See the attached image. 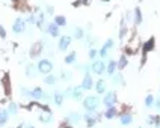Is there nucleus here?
<instances>
[{
	"mask_svg": "<svg viewBox=\"0 0 160 128\" xmlns=\"http://www.w3.org/2000/svg\"><path fill=\"white\" fill-rule=\"evenodd\" d=\"M42 48H44L42 41L35 42V44L30 47V57H39V56H41V53H42Z\"/></svg>",
	"mask_w": 160,
	"mask_h": 128,
	"instance_id": "obj_13",
	"label": "nucleus"
},
{
	"mask_svg": "<svg viewBox=\"0 0 160 128\" xmlns=\"http://www.w3.org/2000/svg\"><path fill=\"white\" fill-rule=\"evenodd\" d=\"M116 69H118V68H116V60H109V62H107V65H106V74H107V75L112 77L113 74L116 72Z\"/></svg>",
	"mask_w": 160,
	"mask_h": 128,
	"instance_id": "obj_19",
	"label": "nucleus"
},
{
	"mask_svg": "<svg viewBox=\"0 0 160 128\" xmlns=\"http://www.w3.org/2000/svg\"><path fill=\"white\" fill-rule=\"evenodd\" d=\"M106 62L103 60V59H100V60H92V63H91L89 66H91V72L92 74H95V75H103L104 72H106Z\"/></svg>",
	"mask_w": 160,
	"mask_h": 128,
	"instance_id": "obj_5",
	"label": "nucleus"
},
{
	"mask_svg": "<svg viewBox=\"0 0 160 128\" xmlns=\"http://www.w3.org/2000/svg\"><path fill=\"white\" fill-rule=\"evenodd\" d=\"M116 101H118L116 92H115V90H107V92L104 93L103 99H101V104H103L106 109H109V107H115V106H116Z\"/></svg>",
	"mask_w": 160,
	"mask_h": 128,
	"instance_id": "obj_3",
	"label": "nucleus"
},
{
	"mask_svg": "<svg viewBox=\"0 0 160 128\" xmlns=\"http://www.w3.org/2000/svg\"><path fill=\"white\" fill-rule=\"evenodd\" d=\"M94 86H95V82L92 79V75H91V74H85L83 79H82V83H80V88L83 90H91V89H94Z\"/></svg>",
	"mask_w": 160,
	"mask_h": 128,
	"instance_id": "obj_6",
	"label": "nucleus"
},
{
	"mask_svg": "<svg viewBox=\"0 0 160 128\" xmlns=\"http://www.w3.org/2000/svg\"><path fill=\"white\" fill-rule=\"evenodd\" d=\"M30 98L39 101V99H49L50 96L44 92V89H41V88H33V89H30Z\"/></svg>",
	"mask_w": 160,
	"mask_h": 128,
	"instance_id": "obj_10",
	"label": "nucleus"
},
{
	"mask_svg": "<svg viewBox=\"0 0 160 128\" xmlns=\"http://www.w3.org/2000/svg\"><path fill=\"white\" fill-rule=\"evenodd\" d=\"M0 38H2V39L6 38V30H5V27H3L2 24H0Z\"/></svg>",
	"mask_w": 160,
	"mask_h": 128,
	"instance_id": "obj_37",
	"label": "nucleus"
},
{
	"mask_svg": "<svg viewBox=\"0 0 160 128\" xmlns=\"http://www.w3.org/2000/svg\"><path fill=\"white\" fill-rule=\"evenodd\" d=\"M53 23L56 26H59V27H65V26H66V18L63 15H56L55 20H53Z\"/></svg>",
	"mask_w": 160,
	"mask_h": 128,
	"instance_id": "obj_24",
	"label": "nucleus"
},
{
	"mask_svg": "<svg viewBox=\"0 0 160 128\" xmlns=\"http://www.w3.org/2000/svg\"><path fill=\"white\" fill-rule=\"evenodd\" d=\"M44 30H45V33H49L52 38H60V27H59V26H56L53 21L45 26Z\"/></svg>",
	"mask_w": 160,
	"mask_h": 128,
	"instance_id": "obj_8",
	"label": "nucleus"
},
{
	"mask_svg": "<svg viewBox=\"0 0 160 128\" xmlns=\"http://www.w3.org/2000/svg\"><path fill=\"white\" fill-rule=\"evenodd\" d=\"M116 115H118V109H116V106H115V107L106 109L104 113H103V118H104V119H113V118H116Z\"/></svg>",
	"mask_w": 160,
	"mask_h": 128,
	"instance_id": "obj_17",
	"label": "nucleus"
},
{
	"mask_svg": "<svg viewBox=\"0 0 160 128\" xmlns=\"http://www.w3.org/2000/svg\"><path fill=\"white\" fill-rule=\"evenodd\" d=\"M112 85H113V86L122 85V75H121L119 72H115V74L112 75Z\"/></svg>",
	"mask_w": 160,
	"mask_h": 128,
	"instance_id": "obj_25",
	"label": "nucleus"
},
{
	"mask_svg": "<svg viewBox=\"0 0 160 128\" xmlns=\"http://www.w3.org/2000/svg\"><path fill=\"white\" fill-rule=\"evenodd\" d=\"M76 59H77V53H76V51H71V53H68V54L65 56L63 62H65L66 65H73V63L76 62Z\"/></svg>",
	"mask_w": 160,
	"mask_h": 128,
	"instance_id": "obj_22",
	"label": "nucleus"
},
{
	"mask_svg": "<svg viewBox=\"0 0 160 128\" xmlns=\"http://www.w3.org/2000/svg\"><path fill=\"white\" fill-rule=\"evenodd\" d=\"M38 119H39V122H42V124H50V122H53V113H52V110L44 106V107H42V112H41L39 116H38Z\"/></svg>",
	"mask_w": 160,
	"mask_h": 128,
	"instance_id": "obj_7",
	"label": "nucleus"
},
{
	"mask_svg": "<svg viewBox=\"0 0 160 128\" xmlns=\"http://www.w3.org/2000/svg\"><path fill=\"white\" fill-rule=\"evenodd\" d=\"M66 122L70 124V125H77L82 119H83V115H80L79 112H71V113H68L66 115Z\"/></svg>",
	"mask_w": 160,
	"mask_h": 128,
	"instance_id": "obj_12",
	"label": "nucleus"
},
{
	"mask_svg": "<svg viewBox=\"0 0 160 128\" xmlns=\"http://www.w3.org/2000/svg\"><path fill=\"white\" fill-rule=\"evenodd\" d=\"M103 118V113H100L98 110L97 112H86L83 115V121L86 122V127L88 128H92L97 125V122Z\"/></svg>",
	"mask_w": 160,
	"mask_h": 128,
	"instance_id": "obj_2",
	"label": "nucleus"
},
{
	"mask_svg": "<svg viewBox=\"0 0 160 128\" xmlns=\"http://www.w3.org/2000/svg\"><path fill=\"white\" fill-rule=\"evenodd\" d=\"M141 21H142V12H141L139 8H136V9H134V23L139 24Z\"/></svg>",
	"mask_w": 160,
	"mask_h": 128,
	"instance_id": "obj_29",
	"label": "nucleus"
},
{
	"mask_svg": "<svg viewBox=\"0 0 160 128\" xmlns=\"http://www.w3.org/2000/svg\"><path fill=\"white\" fill-rule=\"evenodd\" d=\"M63 99H65L63 92H58V90H56V92L53 93V99H52V101H53V104H55L56 107H60V106L63 104Z\"/></svg>",
	"mask_w": 160,
	"mask_h": 128,
	"instance_id": "obj_15",
	"label": "nucleus"
},
{
	"mask_svg": "<svg viewBox=\"0 0 160 128\" xmlns=\"http://www.w3.org/2000/svg\"><path fill=\"white\" fill-rule=\"evenodd\" d=\"M24 128H35L33 125H27V127H24Z\"/></svg>",
	"mask_w": 160,
	"mask_h": 128,
	"instance_id": "obj_40",
	"label": "nucleus"
},
{
	"mask_svg": "<svg viewBox=\"0 0 160 128\" xmlns=\"http://www.w3.org/2000/svg\"><path fill=\"white\" fill-rule=\"evenodd\" d=\"M12 2H17V0H12Z\"/></svg>",
	"mask_w": 160,
	"mask_h": 128,
	"instance_id": "obj_41",
	"label": "nucleus"
},
{
	"mask_svg": "<svg viewBox=\"0 0 160 128\" xmlns=\"http://www.w3.org/2000/svg\"><path fill=\"white\" fill-rule=\"evenodd\" d=\"M127 65H128L127 57H125L124 54H121V56H119V59H118V62H116V68H118V69H124Z\"/></svg>",
	"mask_w": 160,
	"mask_h": 128,
	"instance_id": "obj_26",
	"label": "nucleus"
},
{
	"mask_svg": "<svg viewBox=\"0 0 160 128\" xmlns=\"http://www.w3.org/2000/svg\"><path fill=\"white\" fill-rule=\"evenodd\" d=\"M26 21H27V23H30V24H36V15H35V14H30V15H29V18H27Z\"/></svg>",
	"mask_w": 160,
	"mask_h": 128,
	"instance_id": "obj_35",
	"label": "nucleus"
},
{
	"mask_svg": "<svg viewBox=\"0 0 160 128\" xmlns=\"http://www.w3.org/2000/svg\"><path fill=\"white\" fill-rule=\"evenodd\" d=\"M98 56H100V57H101V59L104 60V59H106V57L109 56V48H106V47L103 45V47L100 48V51H98Z\"/></svg>",
	"mask_w": 160,
	"mask_h": 128,
	"instance_id": "obj_30",
	"label": "nucleus"
},
{
	"mask_svg": "<svg viewBox=\"0 0 160 128\" xmlns=\"http://www.w3.org/2000/svg\"><path fill=\"white\" fill-rule=\"evenodd\" d=\"M153 102H154V98H153L151 95H148L147 99H145V106H147V107H151V106H153Z\"/></svg>",
	"mask_w": 160,
	"mask_h": 128,
	"instance_id": "obj_34",
	"label": "nucleus"
},
{
	"mask_svg": "<svg viewBox=\"0 0 160 128\" xmlns=\"http://www.w3.org/2000/svg\"><path fill=\"white\" fill-rule=\"evenodd\" d=\"M71 98L73 99H76V101H83V89L80 88V86H76L74 89H73V95H71Z\"/></svg>",
	"mask_w": 160,
	"mask_h": 128,
	"instance_id": "obj_20",
	"label": "nucleus"
},
{
	"mask_svg": "<svg viewBox=\"0 0 160 128\" xmlns=\"http://www.w3.org/2000/svg\"><path fill=\"white\" fill-rule=\"evenodd\" d=\"M73 38L77 39V41L83 39V38H85V30H83L82 27H76V29H74V33H73Z\"/></svg>",
	"mask_w": 160,
	"mask_h": 128,
	"instance_id": "obj_27",
	"label": "nucleus"
},
{
	"mask_svg": "<svg viewBox=\"0 0 160 128\" xmlns=\"http://www.w3.org/2000/svg\"><path fill=\"white\" fill-rule=\"evenodd\" d=\"M125 32H127V27H125V26H122V27H121V32H119V38H124Z\"/></svg>",
	"mask_w": 160,
	"mask_h": 128,
	"instance_id": "obj_39",
	"label": "nucleus"
},
{
	"mask_svg": "<svg viewBox=\"0 0 160 128\" xmlns=\"http://www.w3.org/2000/svg\"><path fill=\"white\" fill-rule=\"evenodd\" d=\"M71 39H73V36H68V35L60 36V38H59V42H58V48H59L60 51H66L68 47L71 45Z\"/></svg>",
	"mask_w": 160,
	"mask_h": 128,
	"instance_id": "obj_11",
	"label": "nucleus"
},
{
	"mask_svg": "<svg viewBox=\"0 0 160 128\" xmlns=\"http://www.w3.org/2000/svg\"><path fill=\"white\" fill-rule=\"evenodd\" d=\"M38 72V68L35 65H26V75L29 77V79H33V77L36 75Z\"/></svg>",
	"mask_w": 160,
	"mask_h": 128,
	"instance_id": "obj_23",
	"label": "nucleus"
},
{
	"mask_svg": "<svg viewBox=\"0 0 160 128\" xmlns=\"http://www.w3.org/2000/svg\"><path fill=\"white\" fill-rule=\"evenodd\" d=\"M8 113L9 115H12V116H15L17 113H18V106L15 104V102H9V104H8Z\"/></svg>",
	"mask_w": 160,
	"mask_h": 128,
	"instance_id": "obj_28",
	"label": "nucleus"
},
{
	"mask_svg": "<svg viewBox=\"0 0 160 128\" xmlns=\"http://www.w3.org/2000/svg\"><path fill=\"white\" fill-rule=\"evenodd\" d=\"M88 56H89L91 60H95L97 56H98V51H97L95 48H91V50H89V53H88Z\"/></svg>",
	"mask_w": 160,
	"mask_h": 128,
	"instance_id": "obj_31",
	"label": "nucleus"
},
{
	"mask_svg": "<svg viewBox=\"0 0 160 128\" xmlns=\"http://www.w3.org/2000/svg\"><path fill=\"white\" fill-rule=\"evenodd\" d=\"M104 47H106V48H109V50H112L113 47H115V41H113L112 38H110V39H107V41L104 42Z\"/></svg>",
	"mask_w": 160,
	"mask_h": 128,
	"instance_id": "obj_33",
	"label": "nucleus"
},
{
	"mask_svg": "<svg viewBox=\"0 0 160 128\" xmlns=\"http://www.w3.org/2000/svg\"><path fill=\"white\" fill-rule=\"evenodd\" d=\"M26 30V20H23V18H15V21H14V24H12V32L14 33H23Z\"/></svg>",
	"mask_w": 160,
	"mask_h": 128,
	"instance_id": "obj_9",
	"label": "nucleus"
},
{
	"mask_svg": "<svg viewBox=\"0 0 160 128\" xmlns=\"http://www.w3.org/2000/svg\"><path fill=\"white\" fill-rule=\"evenodd\" d=\"M45 11H47V14L53 15V6L52 5H45Z\"/></svg>",
	"mask_w": 160,
	"mask_h": 128,
	"instance_id": "obj_38",
	"label": "nucleus"
},
{
	"mask_svg": "<svg viewBox=\"0 0 160 128\" xmlns=\"http://www.w3.org/2000/svg\"><path fill=\"white\" fill-rule=\"evenodd\" d=\"M94 89H95V92H97L98 95H104V93L107 92V85H106V80H104V79L97 80V82H95Z\"/></svg>",
	"mask_w": 160,
	"mask_h": 128,
	"instance_id": "obj_14",
	"label": "nucleus"
},
{
	"mask_svg": "<svg viewBox=\"0 0 160 128\" xmlns=\"http://www.w3.org/2000/svg\"><path fill=\"white\" fill-rule=\"evenodd\" d=\"M36 68H38V72H39V74L47 75V74H52L55 65H53V62H52L50 59H41V60L38 62Z\"/></svg>",
	"mask_w": 160,
	"mask_h": 128,
	"instance_id": "obj_4",
	"label": "nucleus"
},
{
	"mask_svg": "<svg viewBox=\"0 0 160 128\" xmlns=\"http://www.w3.org/2000/svg\"><path fill=\"white\" fill-rule=\"evenodd\" d=\"M119 122H121V125H130V124L133 122V116H131V113H128V112L121 113V115H119Z\"/></svg>",
	"mask_w": 160,
	"mask_h": 128,
	"instance_id": "obj_18",
	"label": "nucleus"
},
{
	"mask_svg": "<svg viewBox=\"0 0 160 128\" xmlns=\"http://www.w3.org/2000/svg\"><path fill=\"white\" fill-rule=\"evenodd\" d=\"M8 119H9V113H8V110H6V109H0V127L6 125Z\"/></svg>",
	"mask_w": 160,
	"mask_h": 128,
	"instance_id": "obj_21",
	"label": "nucleus"
},
{
	"mask_svg": "<svg viewBox=\"0 0 160 128\" xmlns=\"http://www.w3.org/2000/svg\"><path fill=\"white\" fill-rule=\"evenodd\" d=\"M58 75H55V74H47L45 77H42V82H44V85H47V86H53V85H56L58 83Z\"/></svg>",
	"mask_w": 160,
	"mask_h": 128,
	"instance_id": "obj_16",
	"label": "nucleus"
},
{
	"mask_svg": "<svg viewBox=\"0 0 160 128\" xmlns=\"http://www.w3.org/2000/svg\"><path fill=\"white\" fill-rule=\"evenodd\" d=\"M73 89H74V88H71V86H70V88H66V90H63V95L71 98V95H73Z\"/></svg>",
	"mask_w": 160,
	"mask_h": 128,
	"instance_id": "obj_36",
	"label": "nucleus"
},
{
	"mask_svg": "<svg viewBox=\"0 0 160 128\" xmlns=\"http://www.w3.org/2000/svg\"><path fill=\"white\" fill-rule=\"evenodd\" d=\"M82 106L86 112H97L98 107L101 106V99L97 95H88V96L83 98Z\"/></svg>",
	"mask_w": 160,
	"mask_h": 128,
	"instance_id": "obj_1",
	"label": "nucleus"
},
{
	"mask_svg": "<svg viewBox=\"0 0 160 128\" xmlns=\"http://www.w3.org/2000/svg\"><path fill=\"white\" fill-rule=\"evenodd\" d=\"M20 93H21V96H24V98H30V89H27V88H21Z\"/></svg>",
	"mask_w": 160,
	"mask_h": 128,
	"instance_id": "obj_32",
	"label": "nucleus"
}]
</instances>
